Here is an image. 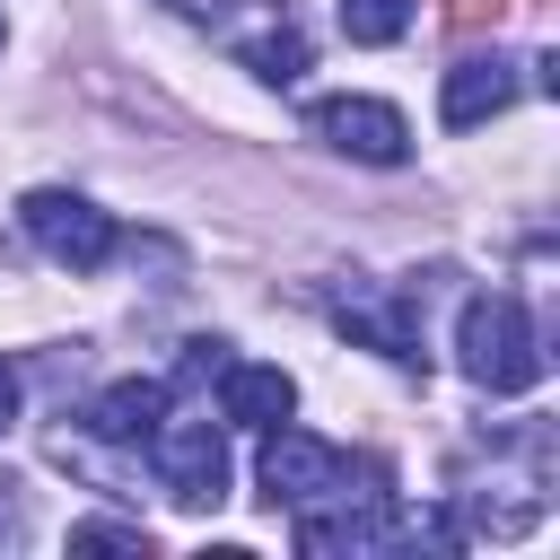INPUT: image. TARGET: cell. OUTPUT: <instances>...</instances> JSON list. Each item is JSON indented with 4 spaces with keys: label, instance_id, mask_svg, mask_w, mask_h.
<instances>
[{
    "label": "cell",
    "instance_id": "cell-1",
    "mask_svg": "<svg viewBox=\"0 0 560 560\" xmlns=\"http://www.w3.org/2000/svg\"><path fill=\"white\" fill-rule=\"evenodd\" d=\"M455 350H464V376H472L481 394H534V385H542V341H534V315H525V298H508V289L464 298Z\"/></svg>",
    "mask_w": 560,
    "mask_h": 560
},
{
    "label": "cell",
    "instance_id": "cell-2",
    "mask_svg": "<svg viewBox=\"0 0 560 560\" xmlns=\"http://www.w3.org/2000/svg\"><path fill=\"white\" fill-rule=\"evenodd\" d=\"M262 499H271V508L359 499V490H350V455L324 446V438H306V429H280V420H271V438H262Z\"/></svg>",
    "mask_w": 560,
    "mask_h": 560
},
{
    "label": "cell",
    "instance_id": "cell-3",
    "mask_svg": "<svg viewBox=\"0 0 560 560\" xmlns=\"http://www.w3.org/2000/svg\"><path fill=\"white\" fill-rule=\"evenodd\" d=\"M140 446L158 455V481H166L175 508H219L228 499V438L210 420H158Z\"/></svg>",
    "mask_w": 560,
    "mask_h": 560
},
{
    "label": "cell",
    "instance_id": "cell-4",
    "mask_svg": "<svg viewBox=\"0 0 560 560\" xmlns=\"http://www.w3.org/2000/svg\"><path fill=\"white\" fill-rule=\"evenodd\" d=\"M306 122H315L324 149H341V158H359V166H402V158H411V122H402L385 96H324Z\"/></svg>",
    "mask_w": 560,
    "mask_h": 560
},
{
    "label": "cell",
    "instance_id": "cell-5",
    "mask_svg": "<svg viewBox=\"0 0 560 560\" xmlns=\"http://www.w3.org/2000/svg\"><path fill=\"white\" fill-rule=\"evenodd\" d=\"M26 236H35L52 262H70V271H96V262L114 254V219H105L88 192H61V184L26 192Z\"/></svg>",
    "mask_w": 560,
    "mask_h": 560
},
{
    "label": "cell",
    "instance_id": "cell-6",
    "mask_svg": "<svg viewBox=\"0 0 560 560\" xmlns=\"http://www.w3.org/2000/svg\"><path fill=\"white\" fill-rule=\"evenodd\" d=\"M332 324H341V332H359L368 350H385V359H402V368H420V289H385V280H350V289L332 298Z\"/></svg>",
    "mask_w": 560,
    "mask_h": 560
},
{
    "label": "cell",
    "instance_id": "cell-7",
    "mask_svg": "<svg viewBox=\"0 0 560 560\" xmlns=\"http://www.w3.org/2000/svg\"><path fill=\"white\" fill-rule=\"evenodd\" d=\"M376 542H394V508H385V490H359V508L341 499L332 516H324V508H298V551H315V560L376 551Z\"/></svg>",
    "mask_w": 560,
    "mask_h": 560
},
{
    "label": "cell",
    "instance_id": "cell-8",
    "mask_svg": "<svg viewBox=\"0 0 560 560\" xmlns=\"http://www.w3.org/2000/svg\"><path fill=\"white\" fill-rule=\"evenodd\" d=\"M508 96H516V61H499V52H472V61H455V70H446V96H438V114H446L455 131H472V122L508 114Z\"/></svg>",
    "mask_w": 560,
    "mask_h": 560
},
{
    "label": "cell",
    "instance_id": "cell-9",
    "mask_svg": "<svg viewBox=\"0 0 560 560\" xmlns=\"http://www.w3.org/2000/svg\"><path fill=\"white\" fill-rule=\"evenodd\" d=\"M219 411L245 420V429H271V420L298 411V385H289L280 368H245V359H228V368H219Z\"/></svg>",
    "mask_w": 560,
    "mask_h": 560
},
{
    "label": "cell",
    "instance_id": "cell-10",
    "mask_svg": "<svg viewBox=\"0 0 560 560\" xmlns=\"http://www.w3.org/2000/svg\"><path fill=\"white\" fill-rule=\"evenodd\" d=\"M158 420H166V385H149V376H122V385H105V394L88 402V429H96L105 446H140Z\"/></svg>",
    "mask_w": 560,
    "mask_h": 560
},
{
    "label": "cell",
    "instance_id": "cell-11",
    "mask_svg": "<svg viewBox=\"0 0 560 560\" xmlns=\"http://www.w3.org/2000/svg\"><path fill=\"white\" fill-rule=\"evenodd\" d=\"M236 61L262 79V88H289L306 70V35L298 26H262V35H236Z\"/></svg>",
    "mask_w": 560,
    "mask_h": 560
},
{
    "label": "cell",
    "instance_id": "cell-12",
    "mask_svg": "<svg viewBox=\"0 0 560 560\" xmlns=\"http://www.w3.org/2000/svg\"><path fill=\"white\" fill-rule=\"evenodd\" d=\"M411 26V0H341V35L350 44H394Z\"/></svg>",
    "mask_w": 560,
    "mask_h": 560
},
{
    "label": "cell",
    "instance_id": "cell-13",
    "mask_svg": "<svg viewBox=\"0 0 560 560\" xmlns=\"http://www.w3.org/2000/svg\"><path fill=\"white\" fill-rule=\"evenodd\" d=\"M70 551H149V525H114V516H88V525H70Z\"/></svg>",
    "mask_w": 560,
    "mask_h": 560
},
{
    "label": "cell",
    "instance_id": "cell-14",
    "mask_svg": "<svg viewBox=\"0 0 560 560\" xmlns=\"http://www.w3.org/2000/svg\"><path fill=\"white\" fill-rule=\"evenodd\" d=\"M228 368V341H184V359H175V385H210Z\"/></svg>",
    "mask_w": 560,
    "mask_h": 560
},
{
    "label": "cell",
    "instance_id": "cell-15",
    "mask_svg": "<svg viewBox=\"0 0 560 560\" xmlns=\"http://www.w3.org/2000/svg\"><path fill=\"white\" fill-rule=\"evenodd\" d=\"M499 18H508V0H446V35H481Z\"/></svg>",
    "mask_w": 560,
    "mask_h": 560
},
{
    "label": "cell",
    "instance_id": "cell-16",
    "mask_svg": "<svg viewBox=\"0 0 560 560\" xmlns=\"http://www.w3.org/2000/svg\"><path fill=\"white\" fill-rule=\"evenodd\" d=\"M26 534V499H18V481L0 472V542H18Z\"/></svg>",
    "mask_w": 560,
    "mask_h": 560
},
{
    "label": "cell",
    "instance_id": "cell-17",
    "mask_svg": "<svg viewBox=\"0 0 560 560\" xmlns=\"http://www.w3.org/2000/svg\"><path fill=\"white\" fill-rule=\"evenodd\" d=\"M166 9H175V18H201V26H228L245 0H166Z\"/></svg>",
    "mask_w": 560,
    "mask_h": 560
},
{
    "label": "cell",
    "instance_id": "cell-18",
    "mask_svg": "<svg viewBox=\"0 0 560 560\" xmlns=\"http://www.w3.org/2000/svg\"><path fill=\"white\" fill-rule=\"evenodd\" d=\"M9 420H18V368L0 359V429H9Z\"/></svg>",
    "mask_w": 560,
    "mask_h": 560
},
{
    "label": "cell",
    "instance_id": "cell-19",
    "mask_svg": "<svg viewBox=\"0 0 560 560\" xmlns=\"http://www.w3.org/2000/svg\"><path fill=\"white\" fill-rule=\"evenodd\" d=\"M0 35H9V26H0Z\"/></svg>",
    "mask_w": 560,
    "mask_h": 560
}]
</instances>
